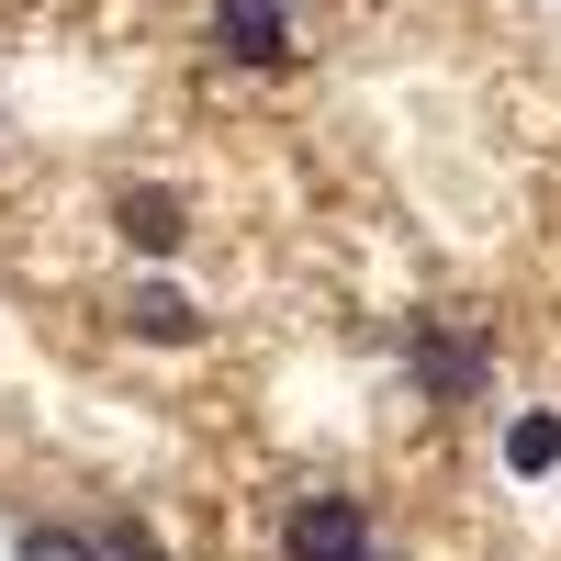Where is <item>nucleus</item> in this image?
I'll use <instances>...</instances> for the list:
<instances>
[{
  "label": "nucleus",
  "mask_w": 561,
  "mask_h": 561,
  "mask_svg": "<svg viewBox=\"0 0 561 561\" xmlns=\"http://www.w3.org/2000/svg\"><path fill=\"white\" fill-rule=\"evenodd\" d=\"M404 370H415V393H427V404H483V393H494V348L472 337V325H415V337H404Z\"/></svg>",
  "instance_id": "f257e3e1"
},
{
  "label": "nucleus",
  "mask_w": 561,
  "mask_h": 561,
  "mask_svg": "<svg viewBox=\"0 0 561 561\" xmlns=\"http://www.w3.org/2000/svg\"><path fill=\"white\" fill-rule=\"evenodd\" d=\"M280 561H382V539H370V517L348 494H314L280 517Z\"/></svg>",
  "instance_id": "f03ea898"
},
{
  "label": "nucleus",
  "mask_w": 561,
  "mask_h": 561,
  "mask_svg": "<svg viewBox=\"0 0 561 561\" xmlns=\"http://www.w3.org/2000/svg\"><path fill=\"white\" fill-rule=\"evenodd\" d=\"M214 45H225L237 68H280V57H293V34H280V0H225V12H214Z\"/></svg>",
  "instance_id": "7ed1b4c3"
},
{
  "label": "nucleus",
  "mask_w": 561,
  "mask_h": 561,
  "mask_svg": "<svg viewBox=\"0 0 561 561\" xmlns=\"http://www.w3.org/2000/svg\"><path fill=\"white\" fill-rule=\"evenodd\" d=\"M113 225H124V248H147V259H169L180 237H192L180 192H124V203H113Z\"/></svg>",
  "instance_id": "20e7f679"
},
{
  "label": "nucleus",
  "mask_w": 561,
  "mask_h": 561,
  "mask_svg": "<svg viewBox=\"0 0 561 561\" xmlns=\"http://www.w3.org/2000/svg\"><path fill=\"white\" fill-rule=\"evenodd\" d=\"M135 337H158V348H192V337H203V314L180 304L169 280H147V293H135Z\"/></svg>",
  "instance_id": "39448f33"
},
{
  "label": "nucleus",
  "mask_w": 561,
  "mask_h": 561,
  "mask_svg": "<svg viewBox=\"0 0 561 561\" xmlns=\"http://www.w3.org/2000/svg\"><path fill=\"white\" fill-rule=\"evenodd\" d=\"M505 460H517L528 483H539V472H561V415H517V427H505Z\"/></svg>",
  "instance_id": "423d86ee"
},
{
  "label": "nucleus",
  "mask_w": 561,
  "mask_h": 561,
  "mask_svg": "<svg viewBox=\"0 0 561 561\" xmlns=\"http://www.w3.org/2000/svg\"><path fill=\"white\" fill-rule=\"evenodd\" d=\"M12 561H102V539H68V528H23Z\"/></svg>",
  "instance_id": "0eeeda50"
},
{
  "label": "nucleus",
  "mask_w": 561,
  "mask_h": 561,
  "mask_svg": "<svg viewBox=\"0 0 561 561\" xmlns=\"http://www.w3.org/2000/svg\"><path fill=\"white\" fill-rule=\"evenodd\" d=\"M102 561H169L158 528H102Z\"/></svg>",
  "instance_id": "6e6552de"
}]
</instances>
